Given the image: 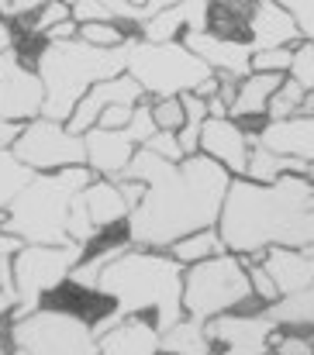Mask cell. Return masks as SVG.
Instances as JSON below:
<instances>
[{
	"mask_svg": "<svg viewBox=\"0 0 314 355\" xmlns=\"http://www.w3.org/2000/svg\"><path fill=\"white\" fill-rule=\"evenodd\" d=\"M121 180L145 183L142 204L124 221V238L138 248L170 252L180 238L217 228L235 176L204 152L170 162L138 148Z\"/></svg>",
	"mask_w": 314,
	"mask_h": 355,
	"instance_id": "cell-1",
	"label": "cell"
},
{
	"mask_svg": "<svg viewBox=\"0 0 314 355\" xmlns=\"http://www.w3.org/2000/svg\"><path fill=\"white\" fill-rule=\"evenodd\" d=\"M217 232L224 248L249 266L263 262L270 248L314 245V183L308 176H283L276 183H252L235 176L221 207Z\"/></svg>",
	"mask_w": 314,
	"mask_h": 355,
	"instance_id": "cell-2",
	"label": "cell"
},
{
	"mask_svg": "<svg viewBox=\"0 0 314 355\" xmlns=\"http://www.w3.org/2000/svg\"><path fill=\"white\" fill-rule=\"evenodd\" d=\"M183 279H187V266H180L170 252L131 245L101 272L97 293L114 300V311L94 321V335L104 338L107 331H114L128 318H145V314L156 318L159 335L170 331L176 321L187 318Z\"/></svg>",
	"mask_w": 314,
	"mask_h": 355,
	"instance_id": "cell-3",
	"label": "cell"
},
{
	"mask_svg": "<svg viewBox=\"0 0 314 355\" xmlns=\"http://www.w3.org/2000/svg\"><path fill=\"white\" fill-rule=\"evenodd\" d=\"M35 73L45 83V111L42 118L66 121L73 118L76 104L104 80L128 73V42L117 49H97L83 38L42 42L35 52Z\"/></svg>",
	"mask_w": 314,
	"mask_h": 355,
	"instance_id": "cell-4",
	"label": "cell"
},
{
	"mask_svg": "<svg viewBox=\"0 0 314 355\" xmlns=\"http://www.w3.org/2000/svg\"><path fill=\"white\" fill-rule=\"evenodd\" d=\"M94 180L90 166H73L59 173H35V180L17 193L10 211L3 214L7 235L24 245H66L69 238V211L80 190Z\"/></svg>",
	"mask_w": 314,
	"mask_h": 355,
	"instance_id": "cell-5",
	"label": "cell"
},
{
	"mask_svg": "<svg viewBox=\"0 0 314 355\" xmlns=\"http://www.w3.org/2000/svg\"><path fill=\"white\" fill-rule=\"evenodd\" d=\"M128 76L145 90L149 101L197 94L217 73L197 59L183 42H145L142 35L128 38Z\"/></svg>",
	"mask_w": 314,
	"mask_h": 355,
	"instance_id": "cell-6",
	"label": "cell"
},
{
	"mask_svg": "<svg viewBox=\"0 0 314 355\" xmlns=\"http://www.w3.org/2000/svg\"><path fill=\"white\" fill-rule=\"evenodd\" d=\"M256 300L252 279H249V262L235 252H221L214 259H204L187 269L183 279V311L187 318L214 321L221 314L238 311L242 304Z\"/></svg>",
	"mask_w": 314,
	"mask_h": 355,
	"instance_id": "cell-7",
	"label": "cell"
},
{
	"mask_svg": "<svg viewBox=\"0 0 314 355\" xmlns=\"http://www.w3.org/2000/svg\"><path fill=\"white\" fill-rule=\"evenodd\" d=\"M87 259V245L80 241H66V245H24L17 255H10V269H14V286H17V311L10 314V321L35 314L38 307H45L42 300L49 293H56L63 283H69L73 269Z\"/></svg>",
	"mask_w": 314,
	"mask_h": 355,
	"instance_id": "cell-8",
	"label": "cell"
},
{
	"mask_svg": "<svg viewBox=\"0 0 314 355\" xmlns=\"http://www.w3.org/2000/svg\"><path fill=\"white\" fill-rule=\"evenodd\" d=\"M10 345L28 355H101L94 321L63 307H38L28 318L7 324Z\"/></svg>",
	"mask_w": 314,
	"mask_h": 355,
	"instance_id": "cell-9",
	"label": "cell"
},
{
	"mask_svg": "<svg viewBox=\"0 0 314 355\" xmlns=\"http://www.w3.org/2000/svg\"><path fill=\"white\" fill-rule=\"evenodd\" d=\"M10 152L31 173H59V169L87 166L83 135H73L63 121H49V118H35L28 124H21V135L14 138Z\"/></svg>",
	"mask_w": 314,
	"mask_h": 355,
	"instance_id": "cell-10",
	"label": "cell"
},
{
	"mask_svg": "<svg viewBox=\"0 0 314 355\" xmlns=\"http://www.w3.org/2000/svg\"><path fill=\"white\" fill-rule=\"evenodd\" d=\"M131 214L124 193H121V183L117 180H104V176H94L87 190L76 193L73 200V211H69V238L80 241V245H90L104 235L107 228L114 225H124Z\"/></svg>",
	"mask_w": 314,
	"mask_h": 355,
	"instance_id": "cell-11",
	"label": "cell"
},
{
	"mask_svg": "<svg viewBox=\"0 0 314 355\" xmlns=\"http://www.w3.org/2000/svg\"><path fill=\"white\" fill-rule=\"evenodd\" d=\"M45 111V83L17 49L0 55V121L28 124Z\"/></svg>",
	"mask_w": 314,
	"mask_h": 355,
	"instance_id": "cell-12",
	"label": "cell"
},
{
	"mask_svg": "<svg viewBox=\"0 0 314 355\" xmlns=\"http://www.w3.org/2000/svg\"><path fill=\"white\" fill-rule=\"evenodd\" d=\"M280 324L263 311V314H221L208 321V338L221 355H270L273 352V338H276Z\"/></svg>",
	"mask_w": 314,
	"mask_h": 355,
	"instance_id": "cell-13",
	"label": "cell"
},
{
	"mask_svg": "<svg viewBox=\"0 0 314 355\" xmlns=\"http://www.w3.org/2000/svg\"><path fill=\"white\" fill-rule=\"evenodd\" d=\"M197 59H204L217 76H231V80H245L252 73V45L242 38H224L214 31H187L180 38Z\"/></svg>",
	"mask_w": 314,
	"mask_h": 355,
	"instance_id": "cell-14",
	"label": "cell"
},
{
	"mask_svg": "<svg viewBox=\"0 0 314 355\" xmlns=\"http://www.w3.org/2000/svg\"><path fill=\"white\" fill-rule=\"evenodd\" d=\"M201 152L221 162L231 176H245L249 152H252V131L242 128L235 118H208L201 131Z\"/></svg>",
	"mask_w": 314,
	"mask_h": 355,
	"instance_id": "cell-15",
	"label": "cell"
},
{
	"mask_svg": "<svg viewBox=\"0 0 314 355\" xmlns=\"http://www.w3.org/2000/svg\"><path fill=\"white\" fill-rule=\"evenodd\" d=\"M245 42L252 45V52H263V49H297L304 42L294 14L276 3V0H256L252 3V14H249V35Z\"/></svg>",
	"mask_w": 314,
	"mask_h": 355,
	"instance_id": "cell-16",
	"label": "cell"
},
{
	"mask_svg": "<svg viewBox=\"0 0 314 355\" xmlns=\"http://www.w3.org/2000/svg\"><path fill=\"white\" fill-rule=\"evenodd\" d=\"M145 101V90L124 73V76H114V80H104V83H97L80 104H76V111H73V118L66 121V128L73 131V135H87L90 128H97V121L104 114L107 107H114V104H142Z\"/></svg>",
	"mask_w": 314,
	"mask_h": 355,
	"instance_id": "cell-17",
	"label": "cell"
},
{
	"mask_svg": "<svg viewBox=\"0 0 314 355\" xmlns=\"http://www.w3.org/2000/svg\"><path fill=\"white\" fill-rule=\"evenodd\" d=\"M210 28V0H180L149 21L138 24L135 35L145 42H180L187 31H208Z\"/></svg>",
	"mask_w": 314,
	"mask_h": 355,
	"instance_id": "cell-18",
	"label": "cell"
},
{
	"mask_svg": "<svg viewBox=\"0 0 314 355\" xmlns=\"http://www.w3.org/2000/svg\"><path fill=\"white\" fill-rule=\"evenodd\" d=\"M83 141H87V166L94 169V176H104V180H121L138 152L128 131H107L101 124L90 128Z\"/></svg>",
	"mask_w": 314,
	"mask_h": 355,
	"instance_id": "cell-19",
	"label": "cell"
},
{
	"mask_svg": "<svg viewBox=\"0 0 314 355\" xmlns=\"http://www.w3.org/2000/svg\"><path fill=\"white\" fill-rule=\"evenodd\" d=\"M252 138L280 155L301 159V162H314V118L297 114L287 121H266L259 131H252Z\"/></svg>",
	"mask_w": 314,
	"mask_h": 355,
	"instance_id": "cell-20",
	"label": "cell"
},
{
	"mask_svg": "<svg viewBox=\"0 0 314 355\" xmlns=\"http://www.w3.org/2000/svg\"><path fill=\"white\" fill-rule=\"evenodd\" d=\"M263 266L273 276L280 300L294 297L314 283V245L311 248H270L263 255Z\"/></svg>",
	"mask_w": 314,
	"mask_h": 355,
	"instance_id": "cell-21",
	"label": "cell"
},
{
	"mask_svg": "<svg viewBox=\"0 0 314 355\" xmlns=\"http://www.w3.org/2000/svg\"><path fill=\"white\" fill-rule=\"evenodd\" d=\"M101 355H163V335L156 321L128 318L101 338Z\"/></svg>",
	"mask_w": 314,
	"mask_h": 355,
	"instance_id": "cell-22",
	"label": "cell"
},
{
	"mask_svg": "<svg viewBox=\"0 0 314 355\" xmlns=\"http://www.w3.org/2000/svg\"><path fill=\"white\" fill-rule=\"evenodd\" d=\"M283 80H287V76H280V73H249V76L238 83V94H235V101H231V114H228V118L245 121V118L266 114V111H270V101H273V94L283 87Z\"/></svg>",
	"mask_w": 314,
	"mask_h": 355,
	"instance_id": "cell-23",
	"label": "cell"
},
{
	"mask_svg": "<svg viewBox=\"0 0 314 355\" xmlns=\"http://www.w3.org/2000/svg\"><path fill=\"white\" fill-rule=\"evenodd\" d=\"M283 176H308V162L290 159V155H280V152H273V148H266V145H259L252 138L245 180H252V183H276Z\"/></svg>",
	"mask_w": 314,
	"mask_h": 355,
	"instance_id": "cell-24",
	"label": "cell"
},
{
	"mask_svg": "<svg viewBox=\"0 0 314 355\" xmlns=\"http://www.w3.org/2000/svg\"><path fill=\"white\" fill-rule=\"evenodd\" d=\"M163 355H214V342L208 338V324L197 318L176 321L163 331Z\"/></svg>",
	"mask_w": 314,
	"mask_h": 355,
	"instance_id": "cell-25",
	"label": "cell"
},
{
	"mask_svg": "<svg viewBox=\"0 0 314 355\" xmlns=\"http://www.w3.org/2000/svg\"><path fill=\"white\" fill-rule=\"evenodd\" d=\"M266 314L280 328H314V283L308 290L294 293V297H283V300L270 304Z\"/></svg>",
	"mask_w": 314,
	"mask_h": 355,
	"instance_id": "cell-26",
	"label": "cell"
},
{
	"mask_svg": "<svg viewBox=\"0 0 314 355\" xmlns=\"http://www.w3.org/2000/svg\"><path fill=\"white\" fill-rule=\"evenodd\" d=\"M221 252H228L224 248V238L217 228H208V232H194V235L180 238L173 248H170V255L180 262V266H197V262H204V259H214V255H221Z\"/></svg>",
	"mask_w": 314,
	"mask_h": 355,
	"instance_id": "cell-27",
	"label": "cell"
},
{
	"mask_svg": "<svg viewBox=\"0 0 314 355\" xmlns=\"http://www.w3.org/2000/svg\"><path fill=\"white\" fill-rule=\"evenodd\" d=\"M35 180V173L10 152V145L0 148V214L10 211V204L17 200V193Z\"/></svg>",
	"mask_w": 314,
	"mask_h": 355,
	"instance_id": "cell-28",
	"label": "cell"
},
{
	"mask_svg": "<svg viewBox=\"0 0 314 355\" xmlns=\"http://www.w3.org/2000/svg\"><path fill=\"white\" fill-rule=\"evenodd\" d=\"M131 248V241L128 238H121V241H114V245H107L101 252H94V255H87L76 269H73V276H69V283L73 286H80V290H87V293H97V283H101V272H104L107 266L121 255V252H128Z\"/></svg>",
	"mask_w": 314,
	"mask_h": 355,
	"instance_id": "cell-29",
	"label": "cell"
},
{
	"mask_svg": "<svg viewBox=\"0 0 314 355\" xmlns=\"http://www.w3.org/2000/svg\"><path fill=\"white\" fill-rule=\"evenodd\" d=\"M304 97H308V90L297 83V80H283V87L273 94V101H270V111H266V118L270 121H287V118H297L301 114V107H304Z\"/></svg>",
	"mask_w": 314,
	"mask_h": 355,
	"instance_id": "cell-30",
	"label": "cell"
},
{
	"mask_svg": "<svg viewBox=\"0 0 314 355\" xmlns=\"http://www.w3.org/2000/svg\"><path fill=\"white\" fill-rule=\"evenodd\" d=\"M63 21H73V7L66 3V0H49L42 10H35L31 17H28V28H24V35H31V38H45L52 28H59Z\"/></svg>",
	"mask_w": 314,
	"mask_h": 355,
	"instance_id": "cell-31",
	"label": "cell"
},
{
	"mask_svg": "<svg viewBox=\"0 0 314 355\" xmlns=\"http://www.w3.org/2000/svg\"><path fill=\"white\" fill-rule=\"evenodd\" d=\"M135 31H124L121 24H107V21H87V24H80V38L90 42V45H97V49H117Z\"/></svg>",
	"mask_w": 314,
	"mask_h": 355,
	"instance_id": "cell-32",
	"label": "cell"
},
{
	"mask_svg": "<svg viewBox=\"0 0 314 355\" xmlns=\"http://www.w3.org/2000/svg\"><path fill=\"white\" fill-rule=\"evenodd\" d=\"M290 66H294V49H263V52H252V73L290 76Z\"/></svg>",
	"mask_w": 314,
	"mask_h": 355,
	"instance_id": "cell-33",
	"label": "cell"
},
{
	"mask_svg": "<svg viewBox=\"0 0 314 355\" xmlns=\"http://www.w3.org/2000/svg\"><path fill=\"white\" fill-rule=\"evenodd\" d=\"M152 118L159 124V131H180L187 124L180 97H166V101H152Z\"/></svg>",
	"mask_w": 314,
	"mask_h": 355,
	"instance_id": "cell-34",
	"label": "cell"
},
{
	"mask_svg": "<svg viewBox=\"0 0 314 355\" xmlns=\"http://www.w3.org/2000/svg\"><path fill=\"white\" fill-rule=\"evenodd\" d=\"M290 80H297L308 94L314 90V42H301L294 49V66H290Z\"/></svg>",
	"mask_w": 314,
	"mask_h": 355,
	"instance_id": "cell-35",
	"label": "cell"
},
{
	"mask_svg": "<svg viewBox=\"0 0 314 355\" xmlns=\"http://www.w3.org/2000/svg\"><path fill=\"white\" fill-rule=\"evenodd\" d=\"M17 286H14V269H10V255H0V321L10 318L17 311Z\"/></svg>",
	"mask_w": 314,
	"mask_h": 355,
	"instance_id": "cell-36",
	"label": "cell"
},
{
	"mask_svg": "<svg viewBox=\"0 0 314 355\" xmlns=\"http://www.w3.org/2000/svg\"><path fill=\"white\" fill-rule=\"evenodd\" d=\"M142 148H149L152 155L170 159V162H183V159H187V155H183V145H180V138H176V131H156Z\"/></svg>",
	"mask_w": 314,
	"mask_h": 355,
	"instance_id": "cell-37",
	"label": "cell"
},
{
	"mask_svg": "<svg viewBox=\"0 0 314 355\" xmlns=\"http://www.w3.org/2000/svg\"><path fill=\"white\" fill-rule=\"evenodd\" d=\"M249 279H252V293H256V300H263L266 307L280 300V290H276V283H273V276L266 272L263 262H252V266H249Z\"/></svg>",
	"mask_w": 314,
	"mask_h": 355,
	"instance_id": "cell-38",
	"label": "cell"
},
{
	"mask_svg": "<svg viewBox=\"0 0 314 355\" xmlns=\"http://www.w3.org/2000/svg\"><path fill=\"white\" fill-rule=\"evenodd\" d=\"M273 355H314V342L301 331H276Z\"/></svg>",
	"mask_w": 314,
	"mask_h": 355,
	"instance_id": "cell-39",
	"label": "cell"
},
{
	"mask_svg": "<svg viewBox=\"0 0 314 355\" xmlns=\"http://www.w3.org/2000/svg\"><path fill=\"white\" fill-rule=\"evenodd\" d=\"M276 3H283V7L294 14V21H297L304 42H314V0H276Z\"/></svg>",
	"mask_w": 314,
	"mask_h": 355,
	"instance_id": "cell-40",
	"label": "cell"
},
{
	"mask_svg": "<svg viewBox=\"0 0 314 355\" xmlns=\"http://www.w3.org/2000/svg\"><path fill=\"white\" fill-rule=\"evenodd\" d=\"M49 0H0V14L7 21H28L35 10H42Z\"/></svg>",
	"mask_w": 314,
	"mask_h": 355,
	"instance_id": "cell-41",
	"label": "cell"
},
{
	"mask_svg": "<svg viewBox=\"0 0 314 355\" xmlns=\"http://www.w3.org/2000/svg\"><path fill=\"white\" fill-rule=\"evenodd\" d=\"M138 107V104H135ZM135 107L131 104H114V107H107L104 114H101V128H107V131H124L128 124H131V118H135Z\"/></svg>",
	"mask_w": 314,
	"mask_h": 355,
	"instance_id": "cell-42",
	"label": "cell"
},
{
	"mask_svg": "<svg viewBox=\"0 0 314 355\" xmlns=\"http://www.w3.org/2000/svg\"><path fill=\"white\" fill-rule=\"evenodd\" d=\"M201 131H204V124H197V121H187L176 131V138L183 145V155H201Z\"/></svg>",
	"mask_w": 314,
	"mask_h": 355,
	"instance_id": "cell-43",
	"label": "cell"
},
{
	"mask_svg": "<svg viewBox=\"0 0 314 355\" xmlns=\"http://www.w3.org/2000/svg\"><path fill=\"white\" fill-rule=\"evenodd\" d=\"M180 104H183V114H187V121L204 124V121L210 118L208 101H204V97H197V94H183V97H180Z\"/></svg>",
	"mask_w": 314,
	"mask_h": 355,
	"instance_id": "cell-44",
	"label": "cell"
},
{
	"mask_svg": "<svg viewBox=\"0 0 314 355\" xmlns=\"http://www.w3.org/2000/svg\"><path fill=\"white\" fill-rule=\"evenodd\" d=\"M10 49H17V31H14V21H7L0 14V55L10 52Z\"/></svg>",
	"mask_w": 314,
	"mask_h": 355,
	"instance_id": "cell-45",
	"label": "cell"
},
{
	"mask_svg": "<svg viewBox=\"0 0 314 355\" xmlns=\"http://www.w3.org/2000/svg\"><path fill=\"white\" fill-rule=\"evenodd\" d=\"M24 248V241H17L14 235H7V228H3V214H0V255H17Z\"/></svg>",
	"mask_w": 314,
	"mask_h": 355,
	"instance_id": "cell-46",
	"label": "cell"
},
{
	"mask_svg": "<svg viewBox=\"0 0 314 355\" xmlns=\"http://www.w3.org/2000/svg\"><path fill=\"white\" fill-rule=\"evenodd\" d=\"M21 135V124H10V121H0V148L3 145H14V138Z\"/></svg>",
	"mask_w": 314,
	"mask_h": 355,
	"instance_id": "cell-47",
	"label": "cell"
},
{
	"mask_svg": "<svg viewBox=\"0 0 314 355\" xmlns=\"http://www.w3.org/2000/svg\"><path fill=\"white\" fill-rule=\"evenodd\" d=\"M173 3H180V0H149V3H145V21H149L152 14H159V10L173 7ZM210 3H217V0H210Z\"/></svg>",
	"mask_w": 314,
	"mask_h": 355,
	"instance_id": "cell-48",
	"label": "cell"
},
{
	"mask_svg": "<svg viewBox=\"0 0 314 355\" xmlns=\"http://www.w3.org/2000/svg\"><path fill=\"white\" fill-rule=\"evenodd\" d=\"M301 114H308V118H314V90L304 97V107H301Z\"/></svg>",
	"mask_w": 314,
	"mask_h": 355,
	"instance_id": "cell-49",
	"label": "cell"
},
{
	"mask_svg": "<svg viewBox=\"0 0 314 355\" xmlns=\"http://www.w3.org/2000/svg\"><path fill=\"white\" fill-rule=\"evenodd\" d=\"M14 352V345H10V335H3L0 331V355H10Z\"/></svg>",
	"mask_w": 314,
	"mask_h": 355,
	"instance_id": "cell-50",
	"label": "cell"
},
{
	"mask_svg": "<svg viewBox=\"0 0 314 355\" xmlns=\"http://www.w3.org/2000/svg\"><path fill=\"white\" fill-rule=\"evenodd\" d=\"M128 3H135V7H142V10H145V3H149V0H128Z\"/></svg>",
	"mask_w": 314,
	"mask_h": 355,
	"instance_id": "cell-51",
	"label": "cell"
},
{
	"mask_svg": "<svg viewBox=\"0 0 314 355\" xmlns=\"http://www.w3.org/2000/svg\"><path fill=\"white\" fill-rule=\"evenodd\" d=\"M308 180H311V183H314V162H311V166H308Z\"/></svg>",
	"mask_w": 314,
	"mask_h": 355,
	"instance_id": "cell-52",
	"label": "cell"
},
{
	"mask_svg": "<svg viewBox=\"0 0 314 355\" xmlns=\"http://www.w3.org/2000/svg\"><path fill=\"white\" fill-rule=\"evenodd\" d=\"M10 355H28V352H21V349H14V352H10Z\"/></svg>",
	"mask_w": 314,
	"mask_h": 355,
	"instance_id": "cell-53",
	"label": "cell"
},
{
	"mask_svg": "<svg viewBox=\"0 0 314 355\" xmlns=\"http://www.w3.org/2000/svg\"><path fill=\"white\" fill-rule=\"evenodd\" d=\"M311 342H314V335H311Z\"/></svg>",
	"mask_w": 314,
	"mask_h": 355,
	"instance_id": "cell-54",
	"label": "cell"
},
{
	"mask_svg": "<svg viewBox=\"0 0 314 355\" xmlns=\"http://www.w3.org/2000/svg\"><path fill=\"white\" fill-rule=\"evenodd\" d=\"M270 355H273V352H270Z\"/></svg>",
	"mask_w": 314,
	"mask_h": 355,
	"instance_id": "cell-55",
	"label": "cell"
}]
</instances>
